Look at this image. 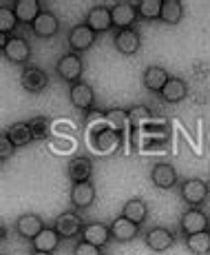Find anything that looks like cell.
<instances>
[{"label":"cell","mask_w":210,"mask_h":255,"mask_svg":"<svg viewBox=\"0 0 210 255\" xmlns=\"http://www.w3.org/2000/svg\"><path fill=\"white\" fill-rule=\"evenodd\" d=\"M162 4H164V0H140L135 4V9L146 20H159L162 18Z\"/></svg>","instance_id":"83f0119b"},{"label":"cell","mask_w":210,"mask_h":255,"mask_svg":"<svg viewBox=\"0 0 210 255\" xmlns=\"http://www.w3.org/2000/svg\"><path fill=\"white\" fill-rule=\"evenodd\" d=\"M208 215L204 213L202 209H188L182 213V220H179V227H182L184 235H195V233H202L208 231Z\"/></svg>","instance_id":"52a82bcc"},{"label":"cell","mask_w":210,"mask_h":255,"mask_svg":"<svg viewBox=\"0 0 210 255\" xmlns=\"http://www.w3.org/2000/svg\"><path fill=\"white\" fill-rule=\"evenodd\" d=\"M95 38H97V33L86 22L75 24L69 31V47L73 53H84L95 45Z\"/></svg>","instance_id":"277c9868"},{"label":"cell","mask_w":210,"mask_h":255,"mask_svg":"<svg viewBox=\"0 0 210 255\" xmlns=\"http://www.w3.org/2000/svg\"><path fill=\"white\" fill-rule=\"evenodd\" d=\"M53 229H56L62 240H73L82 233L84 222H82V218L75 213V211H65V213H60L56 220H53Z\"/></svg>","instance_id":"3957f363"},{"label":"cell","mask_w":210,"mask_h":255,"mask_svg":"<svg viewBox=\"0 0 210 255\" xmlns=\"http://www.w3.org/2000/svg\"><path fill=\"white\" fill-rule=\"evenodd\" d=\"M4 133L9 135V140H11L13 146H27L31 144L33 140V133H31V127H29V122H13L11 127H9Z\"/></svg>","instance_id":"cb8c5ba5"},{"label":"cell","mask_w":210,"mask_h":255,"mask_svg":"<svg viewBox=\"0 0 210 255\" xmlns=\"http://www.w3.org/2000/svg\"><path fill=\"white\" fill-rule=\"evenodd\" d=\"M69 98L73 102V107L80 111H89L91 107L95 105V91L93 87L89 85V82H75V85H71L69 89Z\"/></svg>","instance_id":"4fadbf2b"},{"label":"cell","mask_w":210,"mask_h":255,"mask_svg":"<svg viewBox=\"0 0 210 255\" xmlns=\"http://www.w3.org/2000/svg\"><path fill=\"white\" fill-rule=\"evenodd\" d=\"M115 49L124 56H135L141 47V38L135 29H122V31L115 33Z\"/></svg>","instance_id":"e0dca14e"},{"label":"cell","mask_w":210,"mask_h":255,"mask_svg":"<svg viewBox=\"0 0 210 255\" xmlns=\"http://www.w3.org/2000/svg\"><path fill=\"white\" fill-rule=\"evenodd\" d=\"M111 13H113V27H117L120 31L122 29H133V24L140 16L135 4L131 2H115L111 7Z\"/></svg>","instance_id":"2e32d148"},{"label":"cell","mask_w":210,"mask_h":255,"mask_svg":"<svg viewBox=\"0 0 210 255\" xmlns=\"http://www.w3.org/2000/svg\"><path fill=\"white\" fill-rule=\"evenodd\" d=\"M42 11L45 9H42V4L38 0H16V7H13L18 22H22V24H33Z\"/></svg>","instance_id":"44dd1931"},{"label":"cell","mask_w":210,"mask_h":255,"mask_svg":"<svg viewBox=\"0 0 210 255\" xmlns=\"http://www.w3.org/2000/svg\"><path fill=\"white\" fill-rule=\"evenodd\" d=\"M56 73L60 76V80L65 82H75L82 80V73H84V60L80 58V53H65V56L58 58L56 62Z\"/></svg>","instance_id":"6da1fadb"},{"label":"cell","mask_w":210,"mask_h":255,"mask_svg":"<svg viewBox=\"0 0 210 255\" xmlns=\"http://www.w3.org/2000/svg\"><path fill=\"white\" fill-rule=\"evenodd\" d=\"M82 240L89 244H95V247L104 249L106 244L111 242V227L104 222H86L84 229H82Z\"/></svg>","instance_id":"9a60e30c"},{"label":"cell","mask_w":210,"mask_h":255,"mask_svg":"<svg viewBox=\"0 0 210 255\" xmlns=\"http://www.w3.org/2000/svg\"><path fill=\"white\" fill-rule=\"evenodd\" d=\"M58 29H60V22H58V18H56V13H51V11H42L40 16H38V20L31 24V31H33V36H38V38H53L58 33Z\"/></svg>","instance_id":"ffe728a7"},{"label":"cell","mask_w":210,"mask_h":255,"mask_svg":"<svg viewBox=\"0 0 210 255\" xmlns=\"http://www.w3.org/2000/svg\"><path fill=\"white\" fill-rule=\"evenodd\" d=\"M120 215H124L126 220H131V222H135V224H144L146 220H148V204L141 198H131L124 202Z\"/></svg>","instance_id":"7402d4cb"},{"label":"cell","mask_w":210,"mask_h":255,"mask_svg":"<svg viewBox=\"0 0 210 255\" xmlns=\"http://www.w3.org/2000/svg\"><path fill=\"white\" fill-rule=\"evenodd\" d=\"M150 118H153V111H150L146 105H135L133 109H129V122L135 131H138L144 122H148Z\"/></svg>","instance_id":"4dcf8cb0"},{"label":"cell","mask_w":210,"mask_h":255,"mask_svg":"<svg viewBox=\"0 0 210 255\" xmlns=\"http://www.w3.org/2000/svg\"><path fill=\"white\" fill-rule=\"evenodd\" d=\"M109 227H111V238H113L115 242H120V244L131 242V240H135L140 235V224L126 220L124 215H117Z\"/></svg>","instance_id":"5bb4252c"},{"label":"cell","mask_w":210,"mask_h":255,"mask_svg":"<svg viewBox=\"0 0 210 255\" xmlns=\"http://www.w3.org/2000/svg\"><path fill=\"white\" fill-rule=\"evenodd\" d=\"M29 127H31V133L36 140H47L51 133V122L47 116H33L29 120Z\"/></svg>","instance_id":"f546056e"},{"label":"cell","mask_w":210,"mask_h":255,"mask_svg":"<svg viewBox=\"0 0 210 255\" xmlns=\"http://www.w3.org/2000/svg\"><path fill=\"white\" fill-rule=\"evenodd\" d=\"M67 175L73 184L77 182H89L91 175H93V162L86 155H75V158L69 160L67 164Z\"/></svg>","instance_id":"8fae6325"},{"label":"cell","mask_w":210,"mask_h":255,"mask_svg":"<svg viewBox=\"0 0 210 255\" xmlns=\"http://www.w3.org/2000/svg\"><path fill=\"white\" fill-rule=\"evenodd\" d=\"M13 227H16V233L22 240H33L45 231V222H42V218L38 213H22Z\"/></svg>","instance_id":"30bf717a"},{"label":"cell","mask_w":210,"mask_h":255,"mask_svg":"<svg viewBox=\"0 0 210 255\" xmlns=\"http://www.w3.org/2000/svg\"><path fill=\"white\" fill-rule=\"evenodd\" d=\"M184 18V4L179 2V0H164L162 4V18L159 20L170 24V27H175V24H179Z\"/></svg>","instance_id":"484cf974"},{"label":"cell","mask_w":210,"mask_h":255,"mask_svg":"<svg viewBox=\"0 0 210 255\" xmlns=\"http://www.w3.org/2000/svg\"><path fill=\"white\" fill-rule=\"evenodd\" d=\"M86 24H89L95 33H106L111 27H113V13H111V7H104V4H95V7H91L89 13H86Z\"/></svg>","instance_id":"7c38bea8"},{"label":"cell","mask_w":210,"mask_h":255,"mask_svg":"<svg viewBox=\"0 0 210 255\" xmlns=\"http://www.w3.org/2000/svg\"><path fill=\"white\" fill-rule=\"evenodd\" d=\"M13 149H16V146L11 144L9 135L2 133V138H0V160H2V162H7V160L13 155Z\"/></svg>","instance_id":"836d02e7"},{"label":"cell","mask_w":210,"mask_h":255,"mask_svg":"<svg viewBox=\"0 0 210 255\" xmlns=\"http://www.w3.org/2000/svg\"><path fill=\"white\" fill-rule=\"evenodd\" d=\"M73 255H102V249L95 247V244H89V242H84V240H80V242L73 247Z\"/></svg>","instance_id":"d6a6232c"},{"label":"cell","mask_w":210,"mask_h":255,"mask_svg":"<svg viewBox=\"0 0 210 255\" xmlns=\"http://www.w3.org/2000/svg\"><path fill=\"white\" fill-rule=\"evenodd\" d=\"M144 87L148 89L150 93H162L164 91V87L168 85V80H170V76H168V71L164 69V67H159V65H150V67H146V71H144Z\"/></svg>","instance_id":"ac0fdd59"},{"label":"cell","mask_w":210,"mask_h":255,"mask_svg":"<svg viewBox=\"0 0 210 255\" xmlns=\"http://www.w3.org/2000/svg\"><path fill=\"white\" fill-rule=\"evenodd\" d=\"M210 193V186L208 182H204L202 178H188L184 182H179V195L182 200L188 204V207H202L204 202L208 200Z\"/></svg>","instance_id":"7a4b0ae2"},{"label":"cell","mask_w":210,"mask_h":255,"mask_svg":"<svg viewBox=\"0 0 210 255\" xmlns=\"http://www.w3.org/2000/svg\"><path fill=\"white\" fill-rule=\"evenodd\" d=\"M2 56L13 65H24L27 67L29 58H31V45L24 40L22 36H11L9 45L2 49Z\"/></svg>","instance_id":"ba28073f"},{"label":"cell","mask_w":210,"mask_h":255,"mask_svg":"<svg viewBox=\"0 0 210 255\" xmlns=\"http://www.w3.org/2000/svg\"><path fill=\"white\" fill-rule=\"evenodd\" d=\"M29 255H53V253H45V251H31Z\"/></svg>","instance_id":"e575fe53"},{"label":"cell","mask_w":210,"mask_h":255,"mask_svg":"<svg viewBox=\"0 0 210 255\" xmlns=\"http://www.w3.org/2000/svg\"><path fill=\"white\" fill-rule=\"evenodd\" d=\"M60 235H58L56 229H49L45 227V231H42L38 238L31 240V247L33 251H45V253H53L58 249V244H60Z\"/></svg>","instance_id":"d4e9b609"},{"label":"cell","mask_w":210,"mask_h":255,"mask_svg":"<svg viewBox=\"0 0 210 255\" xmlns=\"http://www.w3.org/2000/svg\"><path fill=\"white\" fill-rule=\"evenodd\" d=\"M93 202H95V186H93L91 180L89 182L73 184V189H71V204L73 207L84 211V209H89Z\"/></svg>","instance_id":"d6986e66"},{"label":"cell","mask_w":210,"mask_h":255,"mask_svg":"<svg viewBox=\"0 0 210 255\" xmlns=\"http://www.w3.org/2000/svg\"><path fill=\"white\" fill-rule=\"evenodd\" d=\"M18 29V18L9 9H0V33H13Z\"/></svg>","instance_id":"1f68e13d"},{"label":"cell","mask_w":210,"mask_h":255,"mask_svg":"<svg viewBox=\"0 0 210 255\" xmlns=\"http://www.w3.org/2000/svg\"><path fill=\"white\" fill-rule=\"evenodd\" d=\"M20 87L29 93H40L49 87V76L47 71H42L40 67H33V65H27L22 67L20 71Z\"/></svg>","instance_id":"5b68a950"},{"label":"cell","mask_w":210,"mask_h":255,"mask_svg":"<svg viewBox=\"0 0 210 255\" xmlns=\"http://www.w3.org/2000/svg\"><path fill=\"white\" fill-rule=\"evenodd\" d=\"M186 249L193 255H208L210 253V231L186 235Z\"/></svg>","instance_id":"4316f807"},{"label":"cell","mask_w":210,"mask_h":255,"mask_svg":"<svg viewBox=\"0 0 210 255\" xmlns=\"http://www.w3.org/2000/svg\"><path fill=\"white\" fill-rule=\"evenodd\" d=\"M104 118H106V122H109L111 129H113L117 135L124 133L126 125H131L129 122V111H124V109H109L104 114Z\"/></svg>","instance_id":"f1b7e54d"},{"label":"cell","mask_w":210,"mask_h":255,"mask_svg":"<svg viewBox=\"0 0 210 255\" xmlns=\"http://www.w3.org/2000/svg\"><path fill=\"white\" fill-rule=\"evenodd\" d=\"M144 242H146V247H148L150 251L164 253L175 244V233L170 231V229H166V227H153V229L146 231Z\"/></svg>","instance_id":"8992f818"},{"label":"cell","mask_w":210,"mask_h":255,"mask_svg":"<svg viewBox=\"0 0 210 255\" xmlns=\"http://www.w3.org/2000/svg\"><path fill=\"white\" fill-rule=\"evenodd\" d=\"M150 180H153V184L157 186V189L170 191L179 182L177 169H175L170 162H157V164H153V169H150Z\"/></svg>","instance_id":"9c48e42d"},{"label":"cell","mask_w":210,"mask_h":255,"mask_svg":"<svg viewBox=\"0 0 210 255\" xmlns=\"http://www.w3.org/2000/svg\"><path fill=\"white\" fill-rule=\"evenodd\" d=\"M162 96V100L170 102V105H177V102H182L184 98L188 96V85L184 78H177V76H170L168 85L164 87V91L159 93Z\"/></svg>","instance_id":"603a6c76"}]
</instances>
